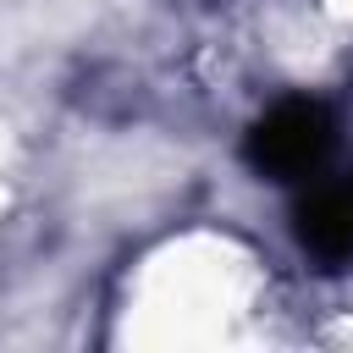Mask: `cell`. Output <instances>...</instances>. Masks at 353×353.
I'll return each instance as SVG.
<instances>
[{
  "label": "cell",
  "instance_id": "1",
  "mask_svg": "<svg viewBox=\"0 0 353 353\" xmlns=\"http://www.w3.org/2000/svg\"><path fill=\"white\" fill-rule=\"evenodd\" d=\"M325 149H331V116H325L314 99H287V105H276V110L259 121V132H254V160H259V171H270V176H281V182H298V176H309V171H320Z\"/></svg>",
  "mask_w": 353,
  "mask_h": 353
},
{
  "label": "cell",
  "instance_id": "2",
  "mask_svg": "<svg viewBox=\"0 0 353 353\" xmlns=\"http://www.w3.org/2000/svg\"><path fill=\"white\" fill-rule=\"evenodd\" d=\"M303 243L320 259H353V176L314 188V199L303 204Z\"/></svg>",
  "mask_w": 353,
  "mask_h": 353
}]
</instances>
